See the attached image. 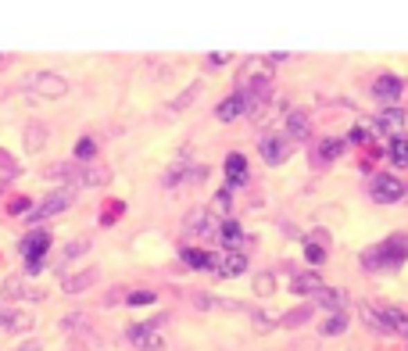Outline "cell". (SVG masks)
Returning a JSON list of instances; mask_svg holds the SVG:
<instances>
[{
  "label": "cell",
  "instance_id": "d590c367",
  "mask_svg": "<svg viewBox=\"0 0 408 351\" xmlns=\"http://www.w3.org/2000/svg\"><path fill=\"white\" fill-rule=\"evenodd\" d=\"M319 298H322V305H326V308H333V312H340V308H344V291H319Z\"/></svg>",
  "mask_w": 408,
  "mask_h": 351
},
{
  "label": "cell",
  "instance_id": "8d00e7d4",
  "mask_svg": "<svg viewBox=\"0 0 408 351\" xmlns=\"http://www.w3.org/2000/svg\"><path fill=\"white\" fill-rule=\"evenodd\" d=\"M118 212H122V201L107 204V208H104V215H100V226H112V222H118Z\"/></svg>",
  "mask_w": 408,
  "mask_h": 351
},
{
  "label": "cell",
  "instance_id": "8992f818",
  "mask_svg": "<svg viewBox=\"0 0 408 351\" xmlns=\"http://www.w3.org/2000/svg\"><path fill=\"white\" fill-rule=\"evenodd\" d=\"M125 337L143 351H158L165 344L161 334H158V323H133V326H125Z\"/></svg>",
  "mask_w": 408,
  "mask_h": 351
},
{
  "label": "cell",
  "instance_id": "d6a6232c",
  "mask_svg": "<svg viewBox=\"0 0 408 351\" xmlns=\"http://www.w3.org/2000/svg\"><path fill=\"white\" fill-rule=\"evenodd\" d=\"M158 298H154V291H133L125 298V305H133V308H147V305H154Z\"/></svg>",
  "mask_w": 408,
  "mask_h": 351
},
{
  "label": "cell",
  "instance_id": "e575fe53",
  "mask_svg": "<svg viewBox=\"0 0 408 351\" xmlns=\"http://www.w3.org/2000/svg\"><path fill=\"white\" fill-rule=\"evenodd\" d=\"M276 291V280H272V273H262L254 280V294H262V298H269Z\"/></svg>",
  "mask_w": 408,
  "mask_h": 351
},
{
  "label": "cell",
  "instance_id": "484cf974",
  "mask_svg": "<svg viewBox=\"0 0 408 351\" xmlns=\"http://www.w3.org/2000/svg\"><path fill=\"white\" fill-rule=\"evenodd\" d=\"M90 247H94V244L86 240V237L72 240V244H69V247H64V251H61V262H57V265H69V262H76L79 255H86V251H90Z\"/></svg>",
  "mask_w": 408,
  "mask_h": 351
},
{
  "label": "cell",
  "instance_id": "8fae6325",
  "mask_svg": "<svg viewBox=\"0 0 408 351\" xmlns=\"http://www.w3.org/2000/svg\"><path fill=\"white\" fill-rule=\"evenodd\" d=\"M47 140H51V129L43 126V122H29L26 133H21V143H26L29 154H39L43 147H47Z\"/></svg>",
  "mask_w": 408,
  "mask_h": 351
},
{
  "label": "cell",
  "instance_id": "ac0fdd59",
  "mask_svg": "<svg viewBox=\"0 0 408 351\" xmlns=\"http://www.w3.org/2000/svg\"><path fill=\"white\" fill-rule=\"evenodd\" d=\"M183 230H186V233H211V215H208V208H193V212L183 219Z\"/></svg>",
  "mask_w": 408,
  "mask_h": 351
},
{
  "label": "cell",
  "instance_id": "ba28073f",
  "mask_svg": "<svg viewBox=\"0 0 408 351\" xmlns=\"http://www.w3.org/2000/svg\"><path fill=\"white\" fill-rule=\"evenodd\" d=\"M18 251H21V258H26V262H39L43 255L51 251V233L36 230V233H29V237H21Z\"/></svg>",
  "mask_w": 408,
  "mask_h": 351
},
{
  "label": "cell",
  "instance_id": "b9f144b4",
  "mask_svg": "<svg viewBox=\"0 0 408 351\" xmlns=\"http://www.w3.org/2000/svg\"><path fill=\"white\" fill-rule=\"evenodd\" d=\"M208 61H211V65H226V61H229V54H211Z\"/></svg>",
  "mask_w": 408,
  "mask_h": 351
},
{
  "label": "cell",
  "instance_id": "ffe728a7",
  "mask_svg": "<svg viewBox=\"0 0 408 351\" xmlns=\"http://www.w3.org/2000/svg\"><path fill=\"white\" fill-rule=\"evenodd\" d=\"M112 179V172L100 169V165H82V176H79V187H104Z\"/></svg>",
  "mask_w": 408,
  "mask_h": 351
},
{
  "label": "cell",
  "instance_id": "5b68a950",
  "mask_svg": "<svg viewBox=\"0 0 408 351\" xmlns=\"http://www.w3.org/2000/svg\"><path fill=\"white\" fill-rule=\"evenodd\" d=\"M369 194H373V201H380V204H394V201H401V197L408 194V187H405V183H398L394 176H373Z\"/></svg>",
  "mask_w": 408,
  "mask_h": 351
},
{
  "label": "cell",
  "instance_id": "6da1fadb",
  "mask_svg": "<svg viewBox=\"0 0 408 351\" xmlns=\"http://www.w3.org/2000/svg\"><path fill=\"white\" fill-rule=\"evenodd\" d=\"M405 258H408V237H391V240H383V244H376L373 251H365L362 255V265L369 273H394V269H401L405 265Z\"/></svg>",
  "mask_w": 408,
  "mask_h": 351
},
{
  "label": "cell",
  "instance_id": "277c9868",
  "mask_svg": "<svg viewBox=\"0 0 408 351\" xmlns=\"http://www.w3.org/2000/svg\"><path fill=\"white\" fill-rule=\"evenodd\" d=\"M69 204H72V187H61V190H54V194H47V197H43V201L36 204V208H33L26 219H29V222L54 219L57 212H64V208H69Z\"/></svg>",
  "mask_w": 408,
  "mask_h": 351
},
{
  "label": "cell",
  "instance_id": "7402d4cb",
  "mask_svg": "<svg viewBox=\"0 0 408 351\" xmlns=\"http://www.w3.org/2000/svg\"><path fill=\"white\" fill-rule=\"evenodd\" d=\"M186 172H190V165H186V158H179V161L161 176V187H179V183H186Z\"/></svg>",
  "mask_w": 408,
  "mask_h": 351
},
{
  "label": "cell",
  "instance_id": "1f68e13d",
  "mask_svg": "<svg viewBox=\"0 0 408 351\" xmlns=\"http://www.w3.org/2000/svg\"><path fill=\"white\" fill-rule=\"evenodd\" d=\"M344 151V140H322V147H319V158L322 161H333L337 154Z\"/></svg>",
  "mask_w": 408,
  "mask_h": 351
},
{
  "label": "cell",
  "instance_id": "7a4b0ae2",
  "mask_svg": "<svg viewBox=\"0 0 408 351\" xmlns=\"http://www.w3.org/2000/svg\"><path fill=\"white\" fill-rule=\"evenodd\" d=\"M362 319L369 323L376 334H408V316L398 312V308H373V305H365Z\"/></svg>",
  "mask_w": 408,
  "mask_h": 351
},
{
  "label": "cell",
  "instance_id": "e0dca14e",
  "mask_svg": "<svg viewBox=\"0 0 408 351\" xmlns=\"http://www.w3.org/2000/svg\"><path fill=\"white\" fill-rule=\"evenodd\" d=\"M287 140H279V136H265L262 140V158L269 161V165H279V161H283L287 158Z\"/></svg>",
  "mask_w": 408,
  "mask_h": 351
},
{
  "label": "cell",
  "instance_id": "30bf717a",
  "mask_svg": "<svg viewBox=\"0 0 408 351\" xmlns=\"http://www.w3.org/2000/svg\"><path fill=\"white\" fill-rule=\"evenodd\" d=\"M100 280V269H82V273H69L61 280V291L64 294H82V291H90V287Z\"/></svg>",
  "mask_w": 408,
  "mask_h": 351
},
{
  "label": "cell",
  "instance_id": "9c48e42d",
  "mask_svg": "<svg viewBox=\"0 0 408 351\" xmlns=\"http://www.w3.org/2000/svg\"><path fill=\"white\" fill-rule=\"evenodd\" d=\"M401 90H405V82L398 75H380L373 82V97L383 100V105H394V100H401Z\"/></svg>",
  "mask_w": 408,
  "mask_h": 351
},
{
  "label": "cell",
  "instance_id": "4dcf8cb0",
  "mask_svg": "<svg viewBox=\"0 0 408 351\" xmlns=\"http://www.w3.org/2000/svg\"><path fill=\"white\" fill-rule=\"evenodd\" d=\"M344 326H348V316H344V312H333V316L326 319V326H322V334H326V337H340Z\"/></svg>",
  "mask_w": 408,
  "mask_h": 351
},
{
  "label": "cell",
  "instance_id": "5bb4252c",
  "mask_svg": "<svg viewBox=\"0 0 408 351\" xmlns=\"http://www.w3.org/2000/svg\"><path fill=\"white\" fill-rule=\"evenodd\" d=\"M215 115H219L222 122H233V118L247 115V100H244V93H233V97H226L222 105L215 108Z\"/></svg>",
  "mask_w": 408,
  "mask_h": 351
},
{
  "label": "cell",
  "instance_id": "60d3db41",
  "mask_svg": "<svg viewBox=\"0 0 408 351\" xmlns=\"http://www.w3.org/2000/svg\"><path fill=\"white\" fill-rule=\"evenodd\" d=\"M18 351H43V341H21Z\"/></svg>",
  "mask_w": 408,
  "mask_h": 351
},
{
  "label": "cell",
  "instance_id": "f546056e",
  "mask_svg": "<svg viewBox=\"0 0 408 351\" xmlns=\"http://www.w3.org/2000/svg\"><path fill=\"white\" fill-rule=\"evenodd\" d=\"M401 126H405V111L394 108V111H383V115H380V129H391L394 136H401V133H398Z\"/></svg>",
  "mask_w": 408,
  "mask_h": 351
},
{
  "label": "cell",
  "instance_id": "9a60e30c",
  "mask_svg": "<svg viewBox=\"0 0 408 351\" xmlns=\"http://www.w3.org/2000/svg\"><path fill=\"white\" fill-rule=\"evenodd\" d=\"M0 326H8L11 334H26V330H33V316L21 312V308H11V312H0Z\"/></svg>",
  "mask_w": 408,
  "mask_h": 351
},
{
  "label": "cell",
  "instance_id": "ab89813d",
  "mask_svg": "<svg viewBox=\"0 0 408 351\" xmlns=\"http://www.w3.org/2000/svg\"><path fill=\"white\" fill-rule=\"evenodd\" d=\"M11 212L18 215V212H33V204L26 201V197H18V201H11Z\"/></svg>",
  "mask_w": 408,
  "mask_h": 351
},
{
  "label": "cell",
  "instance_id": "f35d334b",
  "mask_svg": "<svg viewBox=\"0 0 408 351\" xmlns=\"http://www.w3.org/2000/svg\"><path fill=\"white\" fill-rule=\"evenodd\" d=\"M76 326H86V319H82L79 312H76V316H64V319H61V330H69V334H72Z\"/></svg>",
  "mask_w": 408,
  "mask_h": 351
},
{
  "label": "cell",
  "instance_id": "7c38bea8",
  "mask_svg": "<svg viewBox=\"0 0 408 351\" xmlns=\"http://www.w3.org/2000/svg\"><path fill=\"white\" fill-rule=\"evenodd\" d=\"M244 179H247V158L244 154H229L226 158V190L244 187Z\"/></svg>",
  "mask_w": 408,
  "mask_h": 351
},
{
  "label": "cell",
  "instance_id": "d6986e66",
  "mask_svg": "<svg viewBox=\"0 0 408 351\" xmlns=\"http://www.w3.org/2000/svg\"><path fill=\"white\" fill-rule=\"evenodd\" d=\"M4 301H26L29 298V287H26V276H8L4 287H0Z\"/></svg>",
  "mask_w": 408,
  "mask_h": 351
},
{
  "label": "cell",
  "instance_id": "4fadbf2b",
  "mask_svg": "<svg viewBox=\"0 0 408 351\" xmlns=\"http://www.w3.org/2000/svg\"><path fill=\"white\" fill-rule=\"evenodd\" d=\"M219 240H222L226 251H240V244H244L247 237H244V230H240V222H236V219H226V222L219 226Z\"/></svg>",
  "mask_w": 408,
  "mask_h": 351
},
{
  "label": "cell",
  "instance_id": "83f0119b",
  "mask_svg": "<svg viewBox=\"0 0 408 351\" xmlns=\"http://www.w3.org/2000/svg\"><path fill=\"white\" fill-rule=\"evenodd\" d=\"M226 212H229V190H219V194L211 197V204H208V215L226 222Z\"/></svg>",
  "mask_w": 408,
  "mask_h": 351
},
{
  "label": "cell",
  "instance_id": "44dd1931",
  "mask_svg": "<svg viewBox=\"0 0 408 351\" xmlns=\"http://www.w3.org/2000/svg\"><path fill=\"white\" fill-rule=\"evenodd\" d=\"M326 244H330V237H322V233L308 237V244H305V258H308L312 265H319V262H326Z\"/></svg>",
  "mask_w": 408,
  "mask_h": 351
},
{
  "label": "cell",
  "instance_id": "2e32d148",
  "mask_svg": "<svg viewBox=\"0 0 408 351\" xmlns=\"http://www.w3.org/2000/svg\"><path fill=\"white\" fill-rule=\"evenodd\" d=\"M290 291H294V294H319V291H322V276H319V273H294Z\"/></svg>",
  "mask_w": 408,
  "mask_h": 351
},
{
  "label": "cell",
  "instance_id": "836d02e7",
  "mask_svg": "<svg viewBox=\"0 0 408 351\" xmlns=\"http://www.w3.org/2000/svg\"><path fill=\"white\" fill-rule=\"evenodd\" d=\"M0 176H4V179H15L18 176V161L8 151H0Z\"/></svg>",
  "mask_w": 408,
  "mask_h": 351
},
{
  "label": "cell",
  "instance_id": "cb8c5ba5",
  "mask_svg": "<svg viewBox=\"0 0 408 351\" xmlns=\"http://www.w3.org/2000/svg\"><path fill=\"white\" fill-rule=\"evenodd\" d=\"M94 154H97V143H94L90 136L76 140V147H72V158H76L79 165H90V161H94Z\"/></svg>",
  "mask_w": 408,
  "mask_h": 351
},
{
  "label": "cell",
  "instance_id": "74e56055",
  "mask_svg": "<svg viewBox=\"0 0 408 351\" xmlns=\"http://www.w3.org/2000/svg\"><path fill=\"white\" fill-rule=\"evenodd\" d=\"M204 179H208V169H204V165H190L186 183H204Z\"/></svg>",
  "mask_w": 408,
  "mask_h": 351
},
{
  "label": "cell",
  "instance_id": "52a82bcc",
  "mask_svg": "<svg viewBox=\"0 0 408 351\" xmlns=\"http://www.w3.org/2000/svg\"><path fill=\"white\" fill-rule=\"evenodd\" d=\"M211 273H219V276H240V273H247V258L240 251L211 255Z\"/></svg>",
  "mask_w": 408,
  "mask_h": 351
},
{
  "label": "cell",
  "instance_id": "3957f363",
  "mask_svg": "<svg viewBox=\"0 0 408 351\" xmlns=\"http://www.w3.org/2000/svg\"><path fill=\"white\" fill-rule=\"evenodd\" d=\"M26 90L36 93V97H43V100H61L64 93H69V79L51 72V69H39V72H33L26 79Z\"/></svg>",
  "mask_w": 408,
  "mask_h": 351
},
{
  "label": "cell",
  "instance_id": "603a6c76",
  "mask_svg": "<svg viewBox=\"0 0 408 351\" xmlns=\"http://www.w3.org/2000/svg\"><path fill=\"white\" fill-rule=\"evenodd\" d=\"M179 258L190 265V269H211V255L197 251V247H183V251H179Z\"/></svg>",
  "mask_w": 408,
  "mask_h": 351
},
{
  "label": "cell",
  "instance_id": "f1b7e54d",
  "mask_svg": "<svg viewBox=\"0 0 408 351\" xmlns=\"http://www.w3.org/2000/svg\"><path fill=\"white\" fill-rule=\"evenodd\" d=\"M197 93H201V82H190V87H186V90H183L176 100H172V105H168V111H183V108H190Z\"/></svg>",
  "mask_w": 408,
  "mask_h": 351
},
{
  "label": "cell",
  "instance_id": "d4e9b609",
  "mask_svg": "<svg viewBox=\"0 0 408 351\" xmlns=\"http://www.w3.org/2000/svg\"><path fill=\"white\" fill-rule=\"evenodd\" d=\"M387 154H391L394 165H408V136H391V143H387Z\"/></svg>",
  "mask_w": 408,
  "mask_h": 351
},
{
  "label": "cell",
  "instance_id": "4316f807",
  "mask_svg": "<svg viewBox=\"0 0 408 351\" xmlns=\"http://www.w3.org/2000/svg\"><path fill=\"white\" fill-rule=\"evenodd\" d=\"M287 133H290L294 140H305V136H308V115H305V111H294V115L287 118Z\"/></svg>",
  "mask_w": 408,
  "mask_h": 351
}]
</instances>
